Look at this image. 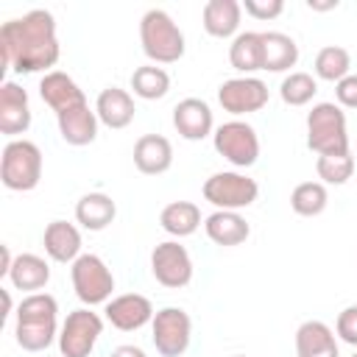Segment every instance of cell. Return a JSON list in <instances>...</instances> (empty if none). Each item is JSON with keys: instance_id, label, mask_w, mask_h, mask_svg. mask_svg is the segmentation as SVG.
Listing matches in <instances>:
<instances>
[{"instance_id": "18", "label": "cell", "mask_w": 357, "mask_h": 357, "mask_svg": "<svg viewBox=\"0 0 357 357\" xmlns=\"http://www.w3.org/2000/svg\"><path fill=\"white\" fill-rule=\"evenodd\" d=\"M173 165V145L162 134H142L134 142V167L145 176H162Z\"/></svg>"}, {"instance_id": "23", "label": "cell", "mask_w": 357, "mask_h": 357, "mask_svg": "<svg viewBox=\"0 0 357 357\" xmlns=\"http://www.w3.org/2000/svg\"><path fill=\"white\" fill-rule=\"evenodd\" d=\"M204 231L215 245L231 248L248 240L251 226L240 212H226V209H215L212 215L204 218Z\"/></svg>"}, {"instance_id": "21", "label": "cell", "mask_w": 357, "mask_h": 357, "mask_svg": "<svg viewBox=\"0 0 357 357\" xmlns=\"http://www.w3.org/2000/svg\"><path fill=\"white\" fill-rule=\"evenodd\" d=\"M296 357H340L335 329L324 321H304L296 329Z\"/></svg>"}, {"instance_id": "42", "label": "cell", "mask_w": 357, "mask_h": 357, "mask_svg": "<svg viewBox=\"0 0 357 357\" xmlns=\"http://www.w3.org/2000/svg\"><path fill=\"white\" fill-rule=\"evenodd\" d=\"M351 357H357V351H354V354H351Z\"/></svg>"}, {"instance_id": "22", "label": "cell", "mask_w": 357, "mask_h": 357, "mask_svg": "<svg viewBox=\"0 0 357 357\" xmlns=\"http://www.w3.org/2000/svg\"><path fill=\"white\" fill-rule=\"evenodd\" d=\"M39 98H42L56 114L64 112V109H73V106H78V103H86L81 86H78L67 73H61V70H50V73L42 75V81H39Z\"/></svg>"}, {"instance_id": "2", "label": "cell", "mask_w": 357, "mask_h": 357, "mask_svg": "<svg viewBox=\"0 0 357 357\" xmlns=\"http://www.w3.org/2000/svg\"><path fill=\"white\" fill-rule=\"evenodd\" d=\"M59 301L50 293H28L17 307L14 337L22 351H45L59 340Z\"/></svg>"}, {"instance_id": "8", "label": "cell", "mask_w": 357, "mask_h": 357, "mask_svg": "<svg viewBox=\"0 0 357 357\" xmlns=\"http://www.w3.org/2000/svg\"><path fill=\"white\" fill-rule=\"evenodd\" d=\"M212 145L234 167H251L259 159V137H257V128L251 123H245V120H237V117L215 128Z\"/></svg>"}, {"instance_id": "36", "label": "cell", "mask_w": 357, "mask_h": 357, "mask_svg": "<svg viewBox=\"0 0 357 357\" xmlns=\"http://www.w3.org/2000/svg\"><path fill=\"white\" fill-rule=\"evenodd\" d=\"M335 100L340 109H357V75L349 73L343 81L335 84Z\"/></svg>"}, {"instance_id": "35", "label": "cell", "mask_w": 357, "mask_h": 357, "mask_svg": "<svg viewBox=\"0 0 357 357\" xmlns=\"http://www.w3.org/2000/svg\"><path fill=\"white\" fill-rule=\"evenodd\" d=\"M243 11L254 20H276L284 11L282 0H243Z\"/></svg>"}, {"instance_id": "27", "label": "cell", "mask_w": 357, "mask_h": 357, "mask_svg": "<svg viewBox=\"0 0 357 357\" xmlns=\"http://www.w3.org/2000/svg\"><path fill=\"white\" fill-rule=\"evenodd\" d=\"M229 64L243 75L262 70V33L240 31L229 45Z\"/></svg>"}, {"instance_id": "39", "label": "cell", "mask_w": 357, "mask_h": 357, "mask_svg": "<svg viewBox=\"0 0 357 357\" xmlns=\"http://www.w3.org/2000/svg\"><path fill=\"white\" fill-rule=\"evenodd\" d=\"M307 6L315 8V11H329V8H337V0H332V3H315V0H307Z\"/></svg>"}, {"instance_id": "20", "label": "cell", "mask_w": 357, "mask_h": 357, "mask_svg": "<svg viewBox=\"0 0 357 357\" xmlns=\"http://www.w3.org/2000/svg\"><path fill=\"white\" fill-rule=\"evenodd\" d=\"M95 114L106 128H126V126H131L137 106H134V98L128 89L106 86V89H100V95L95 100Z\"/></svg>"}, {"instance_id": "38", "label": "cell", "mask_w": 357, "mask_h": 357, "mask_svg": "<svg viewBox=\"0 0 357 357\" xmlns=\"http://www.w3.org/2000/svg\"><path fill=\"white\" fill-rule=\"evenodd\" d=\"M0 254H3L0 276H8V271H11V262H14V257H11V248H8V245H0Z\"/></svg>"}, {"instance_id": "30", "label": "cell", "mask_w": 357, "mask_h": 357, "mask_svg": "<svg viewBox=\"0 0 357 357\" xmlns=\"http://www.w3.org/2000/svg\"><path fill=\"white\" fill-rule=\"evenodd\" d=\"M131 89L142 100H159L170 92V75L156 64H142L131 73Z\"/></svg>"}, {"instance_id": "41", "label": "cell", "mask_w": 357, "mask_h": 357, "mask_svg": "<svg viewBox=\"0 0 357 357\" xmlns=\"http://www.w3.org/2000/svg\"><path fill=\"white\" fill-rule=\"evenodd\" d=\"M231 357H245V354H231Z\"/></svg>"}, {"instance_id": "10", "label": "cell", "mask_w": 357, "mask_h": 357, "mask_svg": "<svg viewBox=\"0 0 357 357\" xmlns=\"http://www.w3.org/2000/svg\"><path fill=\"white\" fill-rule=\"evenodd\" d=\"M151 340L162 357H181L192 340V321L181 307H162L151 321Z\"/></svg>"}, {"instance_id": "29", "label": "cell", "mask_w": 357, "mask_h": 357, "mask_svg": "<svg viewBox=\"0 0 357 357\" xmlns=\"http://www.w3.org/2000/svg\"><path fill=\"white\" fill-rule=\"evenodd\" d=\"M312 70H315V78L337 84V81H343V78L351 73V56H349V50L340 47V45H326V47H321V50L315 53Z\"/></svg>"}, {"instance_id": "26", "label": "cell", "mask_w": 357, "mask_h": 357, "mask_svg": "<svg viewBox=\"0 0 357 357\" xmlns=\"http://www.w3.org/2000/svg\"><path fill=\"white\" fill-rule=\"evenodd\" d=\"M298 61V45L293 36L282 31H265L262 33V70L268 73H284L296 67Z\"/></svg>"}, {"instance_id": "25", "label": "cell", "mask_w": 357, "mask_h": 357, "mask_svg": "<svg viewBox=\"0 0 357 357\" xmlns=\"http://www.w3.org/2000/svg\"><path fill=\"white\" fill-rule=\"evenodd\" d=\"M17 290H31L39 293L50 282V265L39 254H17L11 262V271L6 276Z\"/></svg>"}, {"instance_id": "24", "label": "cell", "mask_w": 357, "mask_h": 357, "mask_svg": "<svg viewBox=\"0 0 357 357\" xmlns=\"http://www.w3.org/2000/svg\"><path fill=\"white\" fill-rule=\"evenodd\" d=\"M117 218V204L106 192H86L75 204V223H81L86 231H103Z\"/></svg>"}, {"instance_id": "16", "label": "cell", "mask_w": 357, "mask_h": 357, "mask_svg": "<svg viewBox=\"0 0 357 357\" xmlns=\"http://www.w3.org/2000/svg\"><path fill=\"white\" fill-rule=\"evenodd\" d=\"M56 123H59V134L67 145H75V148H84L89 142H95L98 137V114L95 109H89V103H78L73 109H64L56 114Z\"/></svg>"}, {"instance_id": "6", "label": "cell", "mask_w": 357, "mask_h": 357, "mask_svg": "<svg viewBox=\"0 0 357 357\" xmlns=\"http://www.w3.org/2000/svg\"><path fill=\"white\" fill-rule=\"evenodd\" d=\"M204 198L215 206V209H226V212H240L245 206H251L259 195V184L237 170H220L212 173L204 181Z\"/></svg>"}, {"instance_id": "7", "label": "cell", "mask_w": 357, "mask_h": 357, "mask_svg": "<svg viewBox=\"0 0 357 357\" xmlns=\"http://www.w3.org/2000/svg\"><path fill=\"white\" fill-rule=\"evenodd\" d=\"M70 279H73L75 296H78L86 307L112 301L114 276H112L109 265H106L98 254H81V257L70 265Z\"/></svg>"}, {"instance_id": "40", "label": "cell", "mask_w": 357, "mask_h": 357, "mask_svg": "<svg viewBox=\"0 0 357 357\" xmlns=\"http://www.w3.org/2000/svg\"><path fill=\"white\" fill-rule=\"evenodd\" d=\"M3 301H6V315L11 312V296H8V290H3Z\"/></svg>"}, {"instance_id": "33", "label": "cell", "mask_w": 357, "mask_h": 357, "mask_svg": "<svg viewBox=\"0 0 357 357\" xmlns=\"http://www.w3.org/2000/svg\"><path fill=\"white\" fill-rule=\"evenodd\" d=\"M318 92V81L310 75V73H290L282 78L279 84V95L287 106H307Z\"/></svg>"}, {"instance_id": "31", "label": "cell", "mask_w": 357, "mask_h": 357, "mask_svg": "<svg viewBox=\"0 0 357 357\" xmlns=\"http://www.w3.org/2000/svg\"><path fill=\"white\" fill-rule=\"evenodd\" d=\"M326 204H329V192H326V184H321V181H301L290 192V209L301 218L321 215L326 209Z\"/></svg>"}, {"instance_id": "12", "label": "cell", "mask_w": 357, "mask_h": 357, "mask_svg": "<svg viewBox=\"0 0 357 357\" xmlns=\"http://www.w3.org/2000/svg\"><path fill=\"white\" fill-rule=\"evenodd\" d=\"M268 84L259 81L257 75H240V78H229L218 86V103L223 106V112L240 117V114H251L259 112L268 103Z\"/></svg>"}, {"instance_id": "1", "label": "cell", "mask_w": 357, "mask_h": 357, "mask_svg": "<svg viewBox=\"0 0 357 357\" xmlns=\"http://www.w3.org/2000/svg\"><path fill=\"white\" fill-rule=\"evenodd\" d=\"M3 70L14 73H50L61 56L56 36V17L47 8H31L28 14L3 22L0 28Z\"/></svg>"}, {"instance_id": "3", "label": "cell", "mask_w": 357, "mask_h": 357, "mask_svg": "<svg viewBox=\"0 0 357 357\" xmlns=\"http://www.w3.org/2000/svg\"><path fill=\"white\" fill-rule=\"evenodd\" d=\"M139 45H142V53L151 59V64H176L187 50L181 28L162 8H148L142 14Z\"/></svg>"}, {"instance_id": "13", "label": "cell", "mask_w": 357, "mask_h": 357, "mask_svg": "<svg viewBox=\"0 0 357 357\" xmlns=\"http://www.w3.org/2000/svg\"><path fill=\"white\" fill-rule=\"evenodd\" d=\"M103 312H106V321H109L114 329H120V332H137V329H142L145 324H151L153 315H156L151 298L142 296V293H123V296H114L112 301H106Z\"/></svg>"}, {"instance_id": "32", "label": "cell", "mask_w": 357, "mask_h": 357, "mask_svg": "<svg viewBox=\"0 0 357 357\" xmlns=\"http://www.w3.org/2000/svg\"><path fill=\"white\" fill-rule=\"evenodd\" d=\"M357 159L351 156V151L346 153H324L315 159V173L321 178V184H346L354 173Z\"/></svg>"}, {"instance_id": "9", "label": "cell", "mask_w": 357, "mask_h": 357, "mask_svg": "<svg viewBox=\"0 0 357 357\" xmlns=\"http://www.w3.org/2000/svg\"><path fill=\"white\" fill-rule=\"evenodd\" d=\"M100 335H103V318L89 307H78L67 312L59 329V351L61 357H89Z\"/></svg>"}, {"instance_id": "34", "label": "cell", "mask_w": 357, "mask_h": 357, "mask_svg": "<svg viewBox=\"0 0 357 357\" xmlns=\"http://www.w3.org/2000/svg\"><path fill=\"white\" fill-rule=\"evenodd\" d=\"M335 335H337L343 343H349V346L357 349V304H349L346 310L337 312Z\"/></svg>"}, {"instance_id": "17", "label": "cell", "mask_w": 357, "mask_h": 357, "mask_svg": "<svg viewBox=\"0 0 357 357\" xmlns=\"http://www.w3.org/2000/svg\"><path fill=\"white\" fill-rule=\"evenodd\" d=\"M42 245H45V254H47L53 262L73 265V262L81 257V231H78L75 223L50 220V223L45 226Z\"/></svg>"}, {"instance_id": "37", "label": "cell", "mask_w": 357, "mask_h": 357, "mask_svg": "<svg viewBox=\"0 0 357 357\" xmlns=\"http://www.w3.org/2000/svg\"><path fill=\"white\" fill-rule=\"evenodd\" d=\"M109 357H148V354H145L139 346H131V343H126V346H117V349H114Z\"/></svg>"}, {"instance_id": "5", "label": "cell", "mask_w": 357, "mask_h": 357, "mask_svg": "<svg viewBox=\"0 0 357 357\" xmlns=\"http://www.w3.org/2000/svg\"><path fill=\"white\" fill-rule=\"evenodd\" d=\"M0 178L14 192H28L42 178V151L36 142L20 137L8 139L0 156Z\"/></svg>"}, {"instance_id": "15", "label": "cell", "mask_w": 357, "mask_h": 357, "mask_svg": "<svg viewBox=\"0 0 357 357\" xmlns=\"http://www.w3.org/2000/svg\"><path fill=\"white\" fill-rule=\"evenodd\" d=\"M173 128L178 131V137L198 142L206 139L209 134H215V117L206 100L201 98H184L173 106Z\"/></svg>"}, {"instance_id": "4", "label": "cell", "mask_w": 357, "mask_h": 357, "mask_svg": "<svg viewBox=\"0 0 357 357\" xmlns=\"http://www.w3.org/2000/svg\"><path fill=\"white\" fill-rule=\"evenodd\" d=\"M307 148L318 156L349 151L346 112L337 103L321 100L307 112Z\"/></svg>"}, {"instance_id": "11", "label": "cell", "mask_w": 357, "mask_h": 357, "mask_svg": "<svg viewBox=\"0 0 357 357\" xmlns=\"http://www.w3.org/2000/svg\"><path fill=\"white\" fill-rule=\"evenodd\" d=\"M151 273L162 287L178 290L192 282V259L190 251L178 240H165L151 251Z\"/></svg>"}, {"instance_id": "14", "label": "cell", "mask_w": 357, "mask_h": 357, "mask_svg": "<svg viewBox=\"0 0 357 357\" xmlns=\"http://www.w3.org/2000/svg\"><path fill=\"white\" fill-rule=\"evenodd\" d=\"M31 128V106H28V92L14 84L3 81L0 84V134L20 139Z\"/></svg>"}, {"instance_id": "28", "label": "cell", "mask_w": 357, "mask_h": 357, "mask_svg": "<svg viewBox=\"0 0 357 357\" xmlns=\"http://www.w3.org/2000/svg\"><path fill=\"white\" fill-rule=\"evenodd\" d=\"M159 226L170 237H190L201 226V209L192 201H170L159 212Z\"/></svg>"}, {"instance_id": "19", "label": "cell", "mask_w": 357, "mask_h": 357, "mask_svg": "<svg viewBox=\"0 0 357 357\" xmlns=\"http://www.w3.org/2000/svg\"><path fill=\"white\" fill-rule=\"evenodd\" d=\"M240 17H243V3L237 0H209L201 8L204 31L215 39H234L240 31Z\"/></svg>"}]
</instances>
